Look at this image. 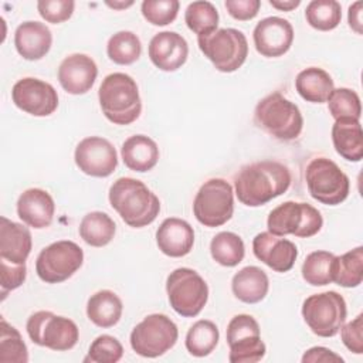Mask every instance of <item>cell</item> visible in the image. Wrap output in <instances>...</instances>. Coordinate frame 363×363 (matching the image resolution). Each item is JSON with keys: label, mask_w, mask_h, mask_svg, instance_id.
<instances>
[{"label": "cell", "mask_w": 363, "mask_h": 363, "mask_svg": "<svg viewBox=\"0 0 363 363\" xmlns=\"http://www.w3.org/2000/svg\"><path fill=\"white\" fill-rule=\"evenodd\" d=\"M289 169L277 160L242 166L234 177L237 199L247 207H259L284 194L291 186Z\"/></svg>", "instance_id": "cell-1"}, {"label": "cell", "mask_w": 363, "mask_h": 363, "mask_svg": "<svg viewBox=\"0 0 363 363\" xmlns=\"http://www.w3.org/2000/svg\"><path fill=\"white\" fill-rule=\"evenodd\" d=\"M109 203L121 218L133 228L152 224L160 211L157 196L140 180L119 177L109 189Z\"/></svg>", "instance_id": "cell-2"}, {"label": "cell", "mask_w": 363, "mask_h": 363, "mask_svg": "<svg viewBox=\"0 0 363 363\" xmlns=\"http://www.w3.org/2000/svg\"><path fill=\"white\" fill-rule=\"evenodd\" d=\"M98 99L104 116L115 125H129L142 112L136 81L125 72H112L102 79Z\"/></svg>", "instance_id": "cell-3"}, {"label": "cell", "mask_w": 363, "mask_h": 363, "mask_svg": "<svg viewBox=\"0 0 363 363\" xmlns=\"http://www.w3.org/2000/svg\"><path fill=\"white\" fill-rule=\"evenodd\" d=\"M254 123L269 136L289 142L301 135L303 118L299 108L277 91L264 96L257 104Z\"/></svg>", "instance_id": "cell-4"}, {"label": "cell", "mask_w": 363, "mask_h": 363, "mask_svg": "<svg viewBox=\"0 0 363 363\" xmlns=\"http://www.w3.org/2000/svg\"><path fill=\"white\" fill-rule=\"evenodd\" d=\"M197 44L207 60L220 72H234L247 60L248 43L242 31L237 28H217L199 35Z\"/></svg>", "instance_id": "cell-5"}, {"label": "cell", "mask_w": 363, "mask_h": 363, "mask_svg": "<svg viewBox=\"0 0 363 363\" xmlns=\"http://www.w3.org/2000/svg\"><path fill=\"white\" fill-rule=\"evenodd\" d=\"M166 292L170 306L184 318L197 316L207 303L208 285L191 268H176L166 279Z\"/></svg>", "instance_id": "cell-6"}, {"label": "cell", "mask_w": 363, "mask_h": 363, "mask_svg": "<svg viewBox=\"0 0 363 363\" xmlns=\"http://www.w3.org/2000/svg\"><path fill=\"white\" fill-rule=\"evenodd\" d=\"M305 180L309 194L322 204L337 206L349 196L347 174L328 157L312 159L306 166Z\"/></svg>", "instance_id": "cell-7"}, {"label": "cell", "mask_w": 363, "mask_h": 363, "mask_svg": "<svg viewBox=\"0 0 363 363\" xmlns=\"http://www.w3.org/2000/svg\"><path fill=\"white\" fill-rule=\"evenodd\" d=\"M323 225L322 214L318 208L308 203L285 201L277 206L268 216V231L284 237L295 235L309 238L320 231Z\"/></svg>", "instance_id": "cell-8"}, {"label": "cell", "mask_w": 363, "mask_h": 363, "mask_svg": "<svg viewBox=\"0 0 363 363\" xmlns=\"http://www.w3.org/2000/svg\"><path fill=\"white\" fill-rule=\"evenodd\" d=\"M33 343L55 352L71 350L79 339V330L74 320L58 316L51 311L34 312L26 325Z\"/></svg>", "instance_id": "cell-9"}, {"label": "cell", "mask_w": 363, "mask_h": 363, "mask_svg": "<svg viewBox=\"0 0 363 363\" xmlns=\"http://www.w3.org/2000/svg\"><path fill=\"white\" fill-rule=\"evenodd\" d=\"M179 337L176 323L164 313H150L130 332V347L142 357H159L170 350Z\"/></svg>", "instance_id": "cell-10"}, {"label": "cell", "mask_w": 363, "mask_h": 363, "mask_svg": "<svg viewBox=\"0 0 363 363\" xmlns=\"http://www.w3.org/2000/svg\"><path fill=\"white\" fill-rule=\"evenodd\" d=\"M347 308L343 296L326 291L308 296L302 303V318L309 329L320 337H333L346 320Z\"/></svg>", "instance_id": "cell-11"}, {"label": "cell", "mask_w": 363, "mask_h": 363, "mask_svg": "<svg viewBox=\"0 0 363 363\" xmlns=\"http://www.w3.org/2000/svg\"><path fill=\"white\" fill-rule=\"evenodd\" d=\"M234 213V191L224 179H208L199 189L193 201V214L204 227H220Z\"/></svg>", "instance_id": "cell-12"}, {"label": "cell", "mask_w": 363, "mask_h": 363, "mask_svg": "<svg viewBox=\"0 0 363 363\" xmlns=\"http://www.w3.org/2000/svg\"><path fill=\"white\" fill-rule=\"evenodd\" d=\"M82 262V248L74 241L60 240L40 251L35 259V272L47 284H60L71 278Z\"/></svg>", "instance_id": "cell-13"}, {"label": "cell", "mask_w": 363, "mask_h": 363, "mask_svg": "<svg viewBox=\"0 0 363 363\" xmlns=\"http://www.w3.org/2000/svg\"><path fill=\"white\" fill-rule=\"evenodd\" d=\"M227 343L230 346L228 360L231 363H255L267 352L258 322L247 313L231 318L227 325Z\"/></svg>", "instance_id": "cell-14"}, {"label": "cell", "mask_w": 363, "mask_h": 363, "mask_svg": "<svg viewBox=\"0 0 363 363\" xmlns=\"http://www.w3.org/2000/svg\"><path fill=\"white\" fill-rule=\"evenodd\" d=\"M77 167L92 177H108L118 166V153L113 145L101 136L84 138L75 147Z\"/></svg>", "instance_id": "cell-15"}, {"label": "cell", "mask_w": 363, "mask_h": 363, "mask_svg": "<svg viewBox=\"0 0 363 363\" xmlns=\"http://www.w3.org/2000/svg\"><path fill=\"white\" fill-rule=\"evenodd\" d=\"M11 99L18 109L33 116H50L58 106V94L55 88L51 84L33 77L21 78L13 85Z\"/></svg>", "instance_id": "cell-16"}, {"label": "cell", "mask_w": 363, "mask_h": 363, "mask_svg": "<svg viewBox=\"0 0 363 363\" xmlns=\"http://www.w3.org/2000/svg\"><path fill=\"white\" fill-rule=\"evenodd\" d=\"M252 40L258 54L267 58H277L291 48L294 43V28L292 24L282 17H265L257 23L252 31Z\"/></svg>", "instance_id": "cell-17"}, {"label": "cell", "mask_w": 363, "mask_h": 363, "mask_svg": "<svg viewBox=\"0 0 363 363\" xmlns=\"http://www.w3.org/2000/svg\"><path fill=\"white\" fill-rule=\"evenodd\" d=\"M252 252L261 262L277 272L292 269L298 257V248L292 241L269 231L259 233L254 237Z\"/></svg>", "instance_id": "cell-18"}, {"label": "cell", "mask_w": 363, "mask_h": 363, "mask_svg": "<svg viewBox=\"0 0 363 363\" xmlns=\"http://www.w3.org/2000/svg\"><path fill=\"white\" fill-rule=\"evenodd\" d=\"M98 67L95 61L81 52L65 57L58 67V82L71 95L86 94L95 84Z\"/></svg>", "instance_id": "cell-19"}, {"label": "cell", "mask_w": 363, "mask_h": 363, "mask_svg": "<svg viewBox=\"0 0 363 363\" xmlns=\"http://www.w3.org/2000/svg\"><path fill=\"white\" fill-rule=\"evenodd\" d=\"M147 55L156 68L173 72L187 61L189 45L183 35L174 31H162L152 37Z\"/></svg>", "instance_id": "cell-20"}, {"label": "cell", "mask_w": 363, "mask_h": 363, "mask_svg": "<svg viewBox=\"0 0 363 363\" xmlns=\"http://www.w3.org/2000/svg\"><path fill=\"white\" fill-rule=\"evenodd\" d=\"M156 244L167 257H184L194 245V230L186 220L177 217L164 218L156 230Z\"/></svg>", "instance_id": "cell-21"}, {"label": "cell", "mask_w": 363, "mask_h": 363, "mask_svg": "<svg viewBox=\"0 0 363 363\" xmlns=\"http://www.w3.org/2000/svg\"><path fill=\"white\" fill-rule=\"evenodd\" d=\"M55 213V204L48 191L43 189H27L17 200V216L27 225L41 230L50 227Z\"/></svg>", "instance_id": "cell-22"}, {"label": "cell", "mask_w": 363, "mask_h": 363, "mask_svg": "<svg viewBox=\"0 0 363 363\" xmlns=\"http://www.w3.org/2000/svg\"><path fill=\"white\" fill-rule=\"evenodd\" d=\"M51 44L52 34L44 23L24 21L16 28L14 45L24 60H41L48 54Z\"/></svg>", "instance_id": "cell-23"}, {"label": "cell", "mask_w": 363, "mask_h": 363, "mask_svg": "<svg viewBox=\"0 0 363 363\" xmlns=\"http://www.w3.org/2000/svg\"><path fill=\"white\" fill-rule=\"evenodd\" d=\"M33 248L31 233L23 224L0 218V259L13 264H26Z\"/></svg>", "instance_id": "cell-24"}, {"label": "cell", "mask_w": 363, "mask_h": 363, "mask_svg": "<svg viewBox=\"0 0 363 363\" xmlns=\"http://www.w3.org/2000/svg\"><path fill=\"white\" fill-rule=\"evenodd\" d=\"M121 156L128 169L145 173L157 164L160 153L153 139L146 135H133L122 143Z\"/></svg>", "instance_id": "cell-25"}, {"label": "cell", "mask_w": 363, "mask_h": 363, "mask_svg": "<svg viewBox=\"0 0 363 363\" xmlns=\"http://www.w3.org/2000/svg\"><path fill=\"white\" fill-rule=\"evenodd\" d=\"M269 289V279L259 267L248 265L234 274L231 279V291L234 296L244 303L261 302Z\"/></svg>", "instance_id": "cell-26"}, {"label": "cell", "mask_w": 363, "mask_h": 363, "mask_svg": "<svg viewBox=\"0 0 363 363\" xmlns=\"http://www.w3.org/2000/svg\"><path fill=\"white\" fill-rule=\"evenodd\" d=\"M332 142L337 155L349 162L363 157V130L357 119H337L332 126Z\"/></svg>", "instance_id": "cell-27"}, {"label": "cell", "mask_w": 363, "mask_h": 363, "mask_svg": "<svg viewBox=\"0 0 363 363\" xmlns=\"http://www.w3.org/2000/svg\"><path fill=\"white\" fill-rule=\"evenodd\" d=\"M296 92L302 99L312 104H323L335 89L333 79L323 68L308 67L295 78Z\"/></svg>", "instance_id": "cell-28"}, {"label": "cell", "mask_w": 363, "mask_h": 363, "mask_svg": "<svg viewBox=\"0 0 363 363\" xmlns=\"http://www.w3.org/2000/svg\"><path fill=\"white\" fill-rule=\"evenodd\" d=\"M123 305L121 298L109 291L102 289L91 295L86 302V316L98 328H112L122 316Z\"/></svg>", "instance_id": "cell-29"}, {"label": "cell", "mask_w": 363, "mask_h": 363, "mask_svg": "<svg viewBox=\"0 0 363 363\" xmlns=\"http://www.w3.org/2000/svg\"><path fill=\"white\" fill-rule=\"evenodd\" d=\"M363 279V247H356L333 258L332 282L343 288H356Z\"/></svg>", "instance_id": "cell-30"}, {"label": "cell", "mask_w": 363, "mask_h": 363, "mask_svg": "<svg viewBox=\"0 0 363 363\" xmlns=\"http://www.w3.org/2000/svg\"><path fill=\"white\" fill-rule=\"evenodd\" d=\"M116 233L115 221L104 211H91L79 223V235L91 247L108 245Z\"/></svg>", "instance_id": "cell-31"}, {"label": "cell", "mask_w": 363, "mask_h": 363, "mask_svg": "<svg viewBox=\"0 0 363 363\" xmlns=\"http://www.w3.org/2000/svg\"><path fill=\"white\" fill-rule=\"evenodd\" d=\"M220 339L218 328L208 319H200L190 326L186 335V349L194 357L208 356Z\"/></svg>", "instance_id": "cell-32"}, {"label": "cell", "mask_w": 363, "mask_h": 363, "mask_svg": "<svg viewBox=\"0 0 363 363\" xmlns=\"http://www.w3.org/2000/svg\"><path fill=\"white\" fill-rule=\"evenodd\" d=\"M210 254L217 264L223 267H235L244 259V241L235 233L221 231L213 237L210 242Z\"/></svg>", "instance_id": "cell-33"}, {"label": "cell", "mask_w": 363, "mask_h": 363, "mask_svg": "<svg viewBox=\"0 0 363 363\" xmlns=\"http://www.w3.org/2000/svg\"><path fill=\"white\" fill-rule=\"evenodd\" d=\"M106 54L118 65H130L139 60L142 44L139 37L132 31H118L108 40Z\"/></svg>", "instance_id": "cell-34"}, {"label": "cell", "mask_w": 363, "mask_h": 363, "mask_svg": "<svg viewBox=\"0 0 363 363\" xmlns=\"http://www.w3.org/2000/svg\"><path fill=\"white\" fill-rule=\"evenodd\" d=\"M306 23L319 31L336 28L342 20V7L336 0H312L305 10Z\"/></svg>", "instance_id": "cell-35"}, {"label": "cell", "mask_w": 363, "mask_h": 363, "mask_svg": "<svg viewBox=\"0 0 363 363\" xmlns=\"http://www.w3.org/2000/svg\"><path fill=\"white\" fill-rule=\"evenodd\" d=\"M335 254L329 251H313L302 264V278L312 286H323L332 282V264Z\"/></svg>", "instance_id": "cell-36"}, {"label": "cell", "mask_w": 363, "mask_h": 363, "mask_svg": "<svg viewBox=\"0 0 363 363\" xmlns=\"http://www.w3.org/2000/svg\"><path fill=\"white\" fill-rule=\"evenodd\" d=\"M184 21L187 27L197 34V37L204 35L217 30L218 11L216 6L210 1H193L187 6L184 11Z\"/></svg>", "instance_id": "cell-37"}, {"label": "cell", "mask_w": 363, "mask_h": 363, "mask_svg": "<svg viewBox=\"0 0 363 363\" xmlns=\"http://www.w3.org/2000/svg\"><path fill=\"white\" fill-rule=\"evenodd\" d=\"M0 362L3 363H27L28 350L20 332L0 319Z\"/></svg>", "instance_id": "cell-38"}, {"label": "cell", "mask_w": 363, "mask_h": 363, "mask_svg": "<svg viewBox=\"0 0 363 363\" xmlns=\"http://www.w3.org/2000/svg\"><path fill=\"white\" fill-rule=\"evenodd\" d=\"M328 109L335 121L360 119L362 104L359 95L349 88H336L328 98Z\"/></svg>", "instance_id": "cell-39"}, {"label": "cell", "mask_w": 363, "mask_h": 363, "mask_svg": "<svg viewBox=\"0 0 363 363\" xmlns=\"http://www.w3.org/2000/svg\"><path fill=\"white\" fill-rule=\"evenodd\" d=\"M123 356V347L121 342L111 335H99L91 343L88 356L84 362L91 363H116Z\"/></svg>", "instance_id": "cell-40"}, {"label": "cell", "mask_w": 363, "mask_h": 363, "mask_svg": "<svg viewBox=\"0 0 363 363\" xmlns=\"http://www.w3.org/2000/svg\"><path fill=\"white\" fill-rule=\"evenodd\" d=\"M180 3L177 0H145L140 6L142 16L153 26H167L177 17Z\"/></svg>", "instance_id": "cell-41"}, {"label": "cell", "mask_w": 363, "mask_h": 363, "mask_svg": "<svg viewBox=\"0 0 363 363\" xmlns=\"http://www.w3.org/2000/svg\"><path fill=\"white\" fill-rule=\"evenodd\" d=\"M75 3L72 0H40L37 10L40 16L52 24H60L71 18Z\"/></svg>", "instance_id": "cell-42"}, {"label": "cell", "mask_w": 363, "mask_h": 363, "mask_svg": "<svg viewBox=\"0 0 363 363\" xmlns=\"http://www.w3.org/2000/svg\"><path fill=\"white\" fill-rule=\"evenodd\" d=\"M27 277L26 264H13L4 259H0V284L3 298L9 291H14L21 286Z\"/></svg>", "instance_id": "cell-43"}, {"label": "cell", "mask_w": 363, "mask_h": 363, "mask_svg": "<svg viewBox=\"0 0 363 363\" xmlns=\"http://www.w3.org/2000/svg\"><path fill=\"white\" fill-rule=\"evenodd\" d=\"M343 345L354 354L363 353V315L359 313L353 320L343 323L340 328Z\"/></svg>", "instance_id": "cell-44"}, {"label": "cell", "mask_w": 363, "mask_h": 363, "mask_svg": "<svg viewBox=\"0 0 363 363\" xmlns=\"http://www.w3.org/2000/svg\"><path fill=\"white\" fill-rule=\"evenodd\" d=\"M228 14L238 21L252 20L261 7L259 0H225L224 3Z\"/></svg>", "instance_id": "cell-45"}, {"label": "cell", "mask_w": 363, "mask_h": 363, "mask_svg": "<svg viewBox=\"0 0 363 363\" xmlns=\"http://www.w3.org/2000/svg\"><path fill=\"white\" fill-rule=\"evenodd\" d=\"M343 363V357L336 354L328 347L323 346H313L308 349L302 356V363Z\"/></svg>", "instance_id": "cell-46"}, {"label": "cell", "mask_w": 363, "mask_h": 363, "mask_svg": "<svg viewBox=\"0 0 363 363\" xmlns=\"http://www.w3.org/2000/svg\"><path fill=\"white\" fill-rule=\"evenodd\" d=\"M362 7H363V3L356 1L352 6H349V14H347L349 26L357 34H362Z\"/></svg>", "instance_id": "cell-47"}, {"label": "cell", "mask_w": 363, "mask_h": 363, "mask_svg": "<svg viewBox=\"0 0 363 363\" xmlns=\"http://www.w3.org/2000/svg\"><path fill=\"white\" fill-rule=\"evenodd\" d=\"M269 4L278 10L291 11L301 4V0H269Z\"/></svg>", "instance_id": "cell-48"}, {"label": "cell", "mask_w": 363, "mask_h": 363, "mask_svg": "<svg viewBox=\"0 0 363 363\" xmlns=\"http://www.w3.org/2000/svg\"><path fill=\"white\" fill-rule=\"evenodd\" d=\"M133 4V1H128V3H111V1H106V6H109V7H112V9H126V7H129V6H132Z\"/></svg>", "instance_id": "cell-49"}]
</instances>
